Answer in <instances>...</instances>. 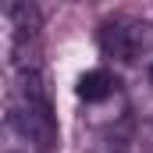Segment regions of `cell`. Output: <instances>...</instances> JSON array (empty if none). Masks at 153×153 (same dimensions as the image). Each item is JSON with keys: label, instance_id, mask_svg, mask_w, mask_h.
Instances as JSON below:
<instances>
[{"label": "cell", "instance_id": "1", "mask_svg": "<svg viewBox=\"0 0 153 153\" xmlns=\"http://www.w3.org/2000/svg\"><path fill=\"white\" fill-rule=\"evenodd\" d=\"M100 53L107 61H117V64H135L139 57H146L153 50V22H143V18H107L100 25Z\"/></svg>", "mask_w": 153, "mask_h": 153}, {"label": "cell", "instance_id": "2", "mask_svg": "<svg viewBox=\"0 0 153 153\" xmlns=\"http://www.w3.org/2000/svg\"><path fill=\"white\" fill-rule=\"evenodd\" d=\"M4 18H7V53L36 50L39 11H36L32 0H4Z\"/></svg>", "mask_w": 153, "mask_h": 153}, {"label": "cell", "instance_id": "3", "mask_svg": "<svg viewBox=\"0 0 153 153\" xmlns=\"http://www.w3.org/2000/svg\"><path fill=\"white\" fill-rule=\"evenodd\" d=\"M117 93V78L107 71V68H89V71H82L75 82V96L82 103H103V100H111Z\"/></svg>", "mask_w": 153, "mask_h": 153}, {"label": "cell", "instance_id": "4", "mask_svg": "<svg viewBox=\"0 0 153 153\" xmlns=\"http://www.w3.org/2000/svg\"><path fill=\"white\" fill-rule=\"evenodd\" d=\"M146 75H150V85H153V61H150V68H146Z\"/></svg>", "mask_w": 153, "mask_h": 153}]
</instances>
